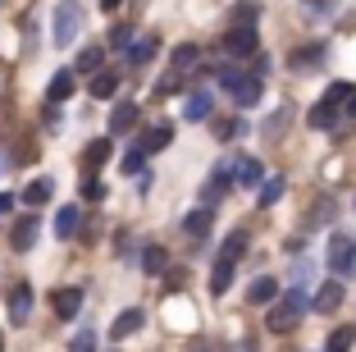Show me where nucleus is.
Returning <instances> with one entry per match:
<instances>
[{
    "mask_svg": "<svg viewBox=\"0 0 356 352\" xmlns=\"http://www.w3.org/2000/svg\"><path fill=\"white\" fill-rule=\"evenodd\" d=\"M306 307H311V298H306L302 289H293L283 302H274V307H270V316H265L270 334H288V330H297V321L306 316Z\"/></svg>",
    "mask_w": 356,
    "mask_h": 352,
    "instance_id": "obj_1",
    "label": "nucleus"
},
{
    "mask_svg": "<svg viewBox=\"0 0 356 352\" xmlns=\"http://www.w3.org/2000/svg\"><path fill=\"white\" fill-rule=\"evenodd\" d=\"M247 252V234H229L224 238V247H220V261H215V275H210V289L215 293H229V284H233V261Z\"/></svg>",
    "mask_w": 356,
    "mask_h": 352,
    "instance_id": "obj_2",
    "label": "nucleus"
},
{
    "mask_svg": "<svg viewBox=\"0 0 356 352\" xmlns=\"http://www.w3.org/2000/svg\"><path fill=\"white\" fill-rule=\"evenodd\" d=\"M83 28V5L78 0H60L55 5V46H69Z\"/></svg>",
    "mask_w": 356,
    "mask_h": 352,
    "instance_id": "obj_3",
    "label": "nucleus"
},
{
    "mask_svg": "<svg viewBox=\"0 0 356 352\" xmlns=\"http://www.w3.org/2000/svg\"><path fill=\"white\" fill-rule=\"evenodd\" d=\"M329 270H334V275L356 270V243L347 238V234H334V238H329Z\"/></svg>",
    "mask_w": 356,
    "mask_h": 352,
    "instance_id": "obj_4",
    "label": "nucleus"
},
{
    "mask_svg": "<svg viewBox=\"0 0 356 352\" xmlns=\"http://www.w3.org/2000/svg\"><path fill=\"white\" fill-rule=\"evenodd\" d=\"M229 178L238 188H256V183H261V160H256V155H238V160H229Z\"/></svg>",
    "mask_w": 356,
    "mask_h": 352,
    "instance_id": "obj_5",
    "label": "nucleus"
},
{
    "mask_svg": "<svg viewBox=\"0 0 356 352\" xmlns=\"http://www.w3.org/2000/svg\"><path fill=\"white\" fill-rule=\"evenodd\" d=\"M224 51L229 55H256V28H233L229 37H224Z\"/></svg>",
    "mask_w": 356,
    "mask_h": 352,
    "instance_id": "obj_6",
    "label": "nucleus"
},
{
    "mask_svg": "<svg viewBox=\"0 0 356 352\" xmlns=\"http://www.w3.org/2000/svg\"><path fill=\"white\" fill-rule=\"evenodd\" d=\"M338 124H343V110H338V105L320 101L311 110V128H320V133H338Z\"/></svg>",
    "mask_w": 356,
    "mask_h": 352,
    "instance_id": "obj_7",
    "label": "nucleus"
},
{
    "mask_svg": "<svg viewBox=\"0 0 356 352\" xmlns=\"http://www.w3.org/2000/svg\"><path fill=\"white\" fill-rule=\"evenodd\" d=\"M51 307H55L60 321H69V316H78V307H83V293H78V289H55L51 293Z\"/></svg>",
    "mask_w": 356,
    "mask_h": 352,
    "instance_id": "obj_8",
    "label": "nucleus"
},
{
    "mask_svg": "<svg viewBox=\"0 0 356 352\" xmlns=\"http://www.w3.org/2000/svg\"><path fill=\"white\" fill-rule=\"evenodd\" d=\"M169 142H174V128H169V124H156V128H147V133H142L137 151H142V155H147V151H165Z\"/></svg>",
    "mask_w": 356,
    "mask_h": 352,
    "instance_id": "obj_9",
    "label": "nucleus"
},
{
    "mask_svg": "<svg viewBox=\"0 0 356 352\" xmlns=\"http://www.w3.org/2000/svg\"><path fill=\"white\" fill-rule=\"evenodd\" d=\"M338 307H343V284L329 280L325 289H320V293L311 298V311H338Z\"/></svg>",
    "mask_w": 356,
    "mask_h": 352,
    "instance_id": "obj_10",
    "label": "nucleus"
},
{
    "mask_svg": "<svg viewBox=\"0 0 356 352\" xmlns=\"http://www.w3.org/2000/svg\"><path fill=\"white\" fill-rule=\"evenodd\" d=\"M10 243H14V252H28L32 243H37V215H23L19 224H14V234H10Z\"/></svg>",
    "mask_w": 356,
    "mask_h": 352,
    "instance_id": "obj_11",
    "label": "nucleus"
},
{
    "mask_svg": "<svg viewBox=\"0 0 356 352\" xmlns=\"http://www.w3.org/2000/svg\"><path fill=\"white\" fill-rule=\"evenodd\" d=\"M210 110H215V96H210L206 87H197V92L188 96V105H183V114H188V119H210Z\"/></svg>",
    "mask_w": 356,
    "mask_h": 352,
    "instance_id": "obj_12",
    "label": "nucleus"
},
{
    "mask_svg": "<svg viewBox=\"0 0 356 352\" xmlns=\"http://www.w3.org/2000/svg\"><path fill=\"white\" fill-rule=\"evenodd\" d=\"M229 96L238 105H256V101H261V78H238V83L229 87Z\"/></svg>",
    "mask_w": 356,
    "mask_h": 352,
    "instance_id": "obj_13",
    "label": "nucleus"
},
{
    "mask_svg": "<svg viewBox=\"0 0 356 352\" xmlns=\"http://www.w3.org/2000/svg\"><path fill=\"white\" fill-rule=\"evenodd\" d=\"M133 124H137V105L133 101H119L115 110H110V133H128Z\"/></svg>",
    "mask_w": 356,
    "mask_h": 352,
    "instance_id": "obj_14",
    "label": "nucleus"
},
{
    "mask_svg": "<svg viewBox=\"0 0 356 352\" xmlns=\"http://www.w3.org/2000/svg\"><path fill=\"white\" fill-rule=\"evenodd\" d=\"M279 298V284H274V275H261V280L247 289V302H256V307H265V302Z\"/></svg>",
    "mask_w": 356,
    "mask_h": 352,
    "instance_id": "obj_15",
    "label": "nucleus"
},
{
    "mask_svg": "<svg viewBox=\"0 0 356 352\" xmlns=\"http://www.w3.org/2000/svg\"><path fill=\"white\" fill-rule=\"evenodd\" d=\"M46 96H51L55 105H60V101H69V96H74V69H60V73H55V78H51V87H46Z\"/></svg>",
    "mask_w": 356,
    "mask_h": 352,
    "instance_id": "obj_16",
    "label": "nucleus"
},
{
    "mask_svg": "<svg viewBox=\"0 0 356 352\" xmlns=\"http://www.w3.org/2000/svg\"><path fill=\"white\" fill-rule=\"evenodd\" d=\"M115 92H119V73H115V69H101V73L92 78V96H96V101H110Z\"/></svg>",
    "mask_w": 356,
    "mask_h": 352,
    "instance_id": "obj_17",
    "label": "nucleus"
},
{
    "mask_svg": "<svg viewBox=\"0 0 356 352\" xmlns=\"http://www.w3.org/2000/svg\"><path fill=\"white\" fill-rule=\"evenodd\" d=\"M105 160H110V137H96V142H87V151H83V165L92 169V174L105 165Z\"/></svg>",
    "mask_w": 356,
    "mask_h": 352,
    "instance_id": "obj_18",
    "label": "nucleus"
},
{
    "mask_svg": "<svg viewBox=\"0 0 356 352\" xmlns=\"http://www.w3.org/2000/svg\"><path fill=\"white\" fill-rule=\"evenodd\" d=\"M137 330H142V311H137V307H128L124 316L115 321V330H110V334H115V339H128V334H137Z\"/></svg>",
    "mask_w": 356,
    "mask_h": 352,
    "instance_id": "obj_19",
    "label": "nucleus"
},
{
    "mask_svg": "<svg viewBox=\"0 0 356 352\" xmlns=\"http://www.w3.org/2000/svg\"><path fill=\"white\" fill-rule=\"evenodd\" d=\"M10 316H14V321H28V307H32V289H28V284H19V289H14L10 293Z\"/></svg>",
    "mask_w": 356,
    "mask_h": 352,
    "instance_id": "obj_20",
    "label": "nucleus"
},
{
    "mask_svg": "<svg viewBox=\"0 0 356 352\" xmlns=\"http://www.w3.org/2000/svg\"><path fill=\"white\" fill-rule=\"evenodd\" d=\"M51 192H55V183H51V178H37V183H28V192H23V201H28V206L37 211V206H42L46 197H51Z\"/></svg>",
    "mask_w": 356,
    "mask_h": 352,
    "instance_id": "obj_21",
    "label": "nucleus"
},
{
    "mask_svg": "<svg viewBox=\"0 0 356 352\" xmlns=\"http://www.w3.org/2000/svg\"><path fill=\"white\" fill-rule=\"evenodd\" d=\"M197 60H201V51H197L192 42H183V46L174 51V73H188V69H192Z\"/></svg>",
    "mask_w": 356,
    "mask_h": 352,
    "instance_id": "obj_22",
    "label": "nucleus"
},
{
    "mask_svg": "<svg viewBox=\"0 0 356 352\" xmlns=\"http://www.w3.org/2000/svg\"><path fill=\"white\" fill-rule=\"evenodd\" d=\"M101 64H105V51H101V46H87V51L78 55V73H101Z\"/></svg>",
    "mask_w": 356,
    "mask_h": 352,
    "instance_id": "obj_23",
    "label": "nucleus"
},
{
    "mask_svg": "<svg viewBox=\"0 0 356 352\" xmlns=\"http://www.w3.org/2000/svg\"><path fill=\"white\" fill-rule=\"evenodd\" d=\"M165 266H169L165 247H147V252H142V270H147V275H160Z\"/></svg>",
    "mask_w": 356,
    "mask_h": 352,
    "instance_id": "obj_24",
    "label": "nucleus"
},
{
    "mask_svg": "<svg viewBox=\"0 0 356 352\" xmlns=\"http://www.w3.org/2000/svg\"><path fill=\"white\" fill-rule=\"evenodd\" d=\"M306 64H311V69H320V64H325V46H320V42L297 51V69H306Z\"/></svg>",
    "mask_w": 356,
    "mask_h": 352,
    "instance_id": "obj_25",
    "label": "nucleus"
},
{
    "mask_svg": "<svg viewBox=\"0 0 356 352\" xmlns=\"http://www.w3.org/2000/svg\"><path fill=\"white\" fill-rule=\"evenodd\" d=\"M352 343H356V330H352V325H343V330L329 334V348H325V352H347Z\"/></svg>",
    "mask_w": 356,
    "mask_h": 352,
    "instance_id": "obj_26",
    "label": "nucleus"
},
{
    "mask_svg": "<svg viewBox=\"0 0 356 352\" xmlns=\"http://www.w3.org/2000/svg\"><path fill=\"white\" fill-rule=\"evenodd\" d=\"M183 229H188L192 238H201V234H206V229H210V211H192V215L183 220Z\"/></svg>",
    "mask_w": 356,
    "mask_h": 352,
    "instance_id": "obj_27",
    "label": "nucleus"
},
{
    "mask_svg": "<svg viewBox=\"0 0 356 352\" xmlns=\"http://www.w3.org/2000/svg\"><path fill=\"white\" fill-rule=\"evenodd\" d=\"M279 197H283V178L274 174V178H265V183H261V206H274Z\"/></svg>",
    "mask_w": 356,
    "mask_h": 352,
    "instance_id": "obj_28",
    "label": "nucleus"
},
{
    "mask_svg": "<svg viewBox=\"0 0 356 352\" xmlns=\"http://www.w3.org/2000/svg\"><path fill=\"white\" fill-rule=\"evenodd\" d=\"M352 92H356L352 83H334V87H329V92H325V101H329V105H338V110H343V105L352 101Z\"/></svg>",
    "mask_w": 356,
    "mask_h": 352,
    "instance_id": "obj_29",
    "label": "nucleus"
},
{
    "mask_svg": "<svg viewBox=\"0 0 356 352\" xmlns=\"http://www.w3.org/2000/svg\"><path fill=\"white\" fill-rule=\"evenodd\" d=\"M74 229H78V211H74V206H69V211H60V215H55V234H60V238H69Z\"/></svg>",
    "mask_w": 356,
    "mask_h": 352,
    "instance_id": "obj_30",
    "label": "nucleus"
},
{
    "mask_svg": "<svg viewBox=\"0 0 356 352\" xmlns=\"http://www.w3.org/2000/svg\"><path fill=\"white\" fill-rule=\"evenodd\" d=\"M224 188H229V174H224V169H220V174H215V178H210V183H206V201H210V206H215V201L224 197Z\"/></svg>",
    "mask_w": 356,
    "mask_h": 352,
    "instance_id": "obj_31",
    "label": "nucleus"
},
{
    "mask_svg": "<svg viewBox=\"0 0 356 352\" xmlns=\"http://www.w3.org/2000/svg\"><path fill=\"white\" fill-rule=\"evenodd\" d=\"M215 133H220L224 142H229V137H242V133H247V124H242V119H224V124L215 128Z\"/></svg>",
    "mask_w": 356,
    "mask_h": 352,
    "instance_id": "obj_32",
    "label": "nucleus"
},
{
    "mask_svg": "<svg viewBox=\"0 0 356 352\" xmlns=\"http://www.w3.org/2000/svg\"><path fill=\"white\" fill-rule=\"evenodd\" d=\"M151 55H156V42H151V37H147V42H137V46H133V64H147Z\"/></svg>",
    "mask_w": 356,
    "mask_h": 352,
    "instance_id": "obj_33",
    "label": "nucleus"
},
{
    "mask_svg": "<svg viewBox=\"0 0 356 352\" xmlns=\"http://www.w3.org/2000/svg\"><path fill=\"white\" fill-rule=\"evenodd\" d=\"M119 169H124V174H142V151L133 146V151L124 155V165H119Z\"/></svg>",
    "mask_w": 356,
    "mask_h": 352,
    "instance_id": "obj_34",
    "label": "nucleus"
},
{
    "mask_svg": "<svg viewBox=\"0 0 356 352\" xmlns=\"http://www.w3.org/2000/svg\"><path fill=\"white\" fill-rule=\"evenodd\" d=\"M133 42V28H128V23H119L115 32H110V46H128Z\"/></svg>",
    "mask_w": 356,
    "mask_h": 352,
    "instance_id": "obj_35",
    "label": "nucleus"
},
{
    "mask_svg": "<svg viewBox=\"0 0 356 352\" xmlns=\"http://www.w3.org/2000/svg\"><path fill=\"white\" fill-rule=\"evenodd\" d=\"M74 352H96V334H78V343H74Z\"/></svg>",
    "mask_w": 356,
    "mask_h": 352,
    "instance_id": "obj_36",
    "label": "nucleus"
},
{
    "mask_svg": "<svg viewBox=\"0 0 356 352\" xmlns=\"http://www.w3.org/2000/svg\"><path fill=\"white\" fill-rule=\"evenodd\" d=\"M83 197H92V201H96V197H105V188L96 183V178H87V183H83Z\"/></svg>",
    "mask_w": 356,
    "mask_h": 352,
    "instance_id": "obj_37",
    "label": "nucleus"
},
{
    "mask_svg": "<svg viewBox=\"0 0 356 352\" xmlns=\"http://www.w3.org/2000/svg\"><path fill=\"white\" fill-rule=\"evenodd\" d=\"M343 114H356V92H352V101H347V105H343Z\"/></svg>",
    "mask_w": 356,
    "mask_h": 352,
    "instance_id": "obj_38",
    "label": "nucleus"
},
{
    "mask_svg": "<svg viewBox=\"0 0 356 352\" xmlns=\"http://www.w3.org/2000/svg\"><path fill=\"white\" fill-rule=\"evenodd\" d=\"M10 201H14V197H5V192H0V215H5V211H10Z\"/></svg>",
    "mask_w": 356,
    "mask_h": 352,
    "instance_id": "obj_39",
    "label": "nucleus"
},
{
    "mask_svg": "<svg viewBox=\"0 0 356 352\" xmlns=\"http://www.w3.org/2000/svg\"><path fill=\"white\" fill-rule=\"evenodd\" d=\"M101 10H119V0H101Z\"/></svg>",
    "mask_w": 356,
    "mask_h": 352,
    "instance_id": "obj_40",
    "label": "nucleus"
},
{
    "mask_svg": "<svg viewBox=\"0 0 356 352\" xmlns=\"http://www.w3.org/2000/svg\"><path fill=\"white\" fill-rule=\"evenodd\" d=\"M242 352H252V348H247V343H242Z\"/></svg>",
    "mask_w": 356,
    "mask_h": 352,
    "instance_id": "obj_41",
    "label": "nucleus"
},
{
    "mask_svg": "<svg viewBox=\"0 0 356 352\" xmlns=\"http://www.w3.org/2000/svg\"><path fill=\"white\" fill-rule=\"evenodd\" d=\"M0 348H5V343H0Z\"/></svg>",
    "mask_w": 356,
    "mask_h": 352,
    "instance_id": "obj_42",
    "label": "nucleus"
}]
</instances>
